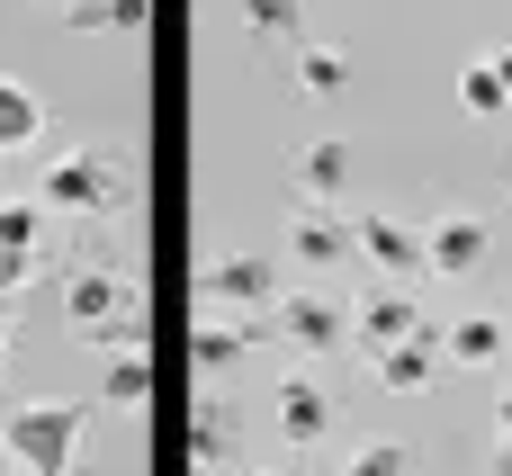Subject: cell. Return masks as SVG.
I'll list each match as a JSON object with an SVG mask.
<instances>
[{"label":"cell","instance_id":"1","mask_svg":"<svg viewBox=\"0 0 512 476\" xmlns=\"http://www.w3.org/2000/svg\"><path fill=\"white\" fill-rule=\"evenodd\" d=\"M45 216H63V225H117L126 207H135V171L108 153V144H81V153H54L45 162Z\"/></svg>","mask_w":512,"mask_h":476},{"label":"cell","instance_id":"2","mask_svg":"<svg viewBox=\"0 0 512 476\" xmlns=\"http://www.w3.org/2000/svg\"><path fill=\"white\" fill-rule=\"evenodd\" d=\"M27 476H81V405H18L0 423Z\"/></svg>","mask_w":512,"mask_h":476},{"label":"cell","instance_id":"3","mask_svg":"<svg viewBox=\"0 0 512 476\" xmlns=\"http://www.w3.org/2000/svg\"><path fill=\"white\" fill-rule=\"evenodd\" d=\"M270 333H279L297 360H324V351H342V342H351V306H342V297H324V288H279Z\"/></svg>","mask_w":512,"mask_h":476},{"label":"cell","instance_id":"4","mask_svg":"<svg viewBox=\"0 0 512 476\" xmlns=\"http://www.w3.org/2000/svg\"><path fill=\"white\" fill-rule=\"evenodd\" d=\"M279 288H288V279H279V261H270V252H225V261H207V270H198V297H207L216 315H270V306H279Z\"/></svg>","mask_w":512,"mask_h":476},{"label":"cell","instance_id":"5","mask_svg":"<svg viewBox=\"0 0 512 476\" xmlns=\"http://www.w3.org/2000/svg\"><path fill=\"white\" fill-rule=\"evenodd\" d=\"M351 252L378 270V279H423V225H405V216H351Z\"/></svg>","mask_w":512,"mask_h":476},{"label":"cell","instance_id":"6","mask_svg":"<svg viewBox=\"0 0 512 476\" xmlns=\"http://www.w3.org/2000/svg\"><path fill=\"white\" fill-rule=\"evenodd\" d=\"M486 252H495V225L486 216H432L423 225V270L432 279H477Z\"/></svg>","mask_w":512,"mask_h":476},{"label":"cell","instance_id":"7","mask_svg":"<svg viewBox=\"0 0 512 476\" xmlns=\"http://www.w3.org/2000/svg\"><path fill=\"white\" fill-rule=\"evenodd\" d=\"M117 315H135V288H126L117 270H63V324H72V333L99 342Z\"/></svg>","mask_w":512,"mask_h":476},{"label":"cell","instance_id":"8","mask_svg":"<svg viewBox=\"0 0 512 476\" xmlns=\"http://www.w3.org/2000/svg\"><path fill=\"white\" fill-rule=\"evenodd\" d=\"M261 333H270V315H198V333H189V360H198V378H225V369H243L252 351H261Z\"/></svg>","mask_w":512,"mask_h":476},{"label":"cell","instance_id":"9","mask_svg":"<svg viewBox=\"0 0 512 476\" xmlns=\"http://www.w3.org/2000/svg\"><path fill=\"white\" fill-rule=\"evenodd\" d=\"M441 360H450V351H441V333L423 324V333H405V342H387V351H369V378H378L387 396H423V387L441 378Z\"/></svg>","mask_w":512,"mask_h":476},{"label":"cell","instance_id":"10","mask_svg":"<svg viewBox=\"0 0 512 476\" xmlns=\"http://www.w3.org/2000/svg\"><path fill=\"white\" fill-rule=\"evenodd\" d=\"M288 261H297V270H342V261H351V216H333V207L306 198V207L288 216Z\"/></svg>","mask_w":512,"mask_h":476},{"label":"cell","instance_id":"11","mask_svg":"<svg viewBox=\"0 0 512 476\" xmlns=\"http://www.w3.org/2000/svg\"><path fill=\"white\" fill-rule=\"evenodd\" d=\"M405 333H423V306L405 297V279H387V288H369V297L351 306V342H360V351H387V342H405Z\"/></svg>","mask_w":512,"mask_h":476},{"label":"cell","instance_id":"12","mask_svg":"<svg viewBox=\"0 0 512 476\" xmlns=\"http://www.w3.org/2000/svg\"><path fill=\"white\" fill-rule=\"evenodd\" d=\"M324 432H333L324 378H315V369H288V378H279V441H288V450H315Z\"/></svg>","mask_w":512,"mask_h":476},{"label":"cell","instance_id":"13","mask_svg":"<svg viewBox=\"0 0 512 476\" xmlns=\"http://www.w3.org/2000/svg\"><path fill=\"white\" fill-rule=\"evenodd\" d=\"M189 459L198 468H243V414L225 405V396H198V414H189Z\"/></svg>","mask_w":512,"mask_h":476},{"label":"cell","instance_id":"14","mask_svg":"<svg viewBox=\"0 0 512 476\" xmlns=\"http://www.w3.org/2000/svg\"><path fill=\"white\" fill-rule=\"evenodd\" d=\"M342 189H351V144H342V135H315V144L297 153V198L333 207Z\"/></svg>","mask_w":512,"mask_h":476},{"label":"cell","instance_id":"15","mask_svg":"<svg viewBox=\"0 0 512 476\" xmlns=\"http://www.w3.org/2000/svg\"><path fill=\"white\" fill-rule=\"evenodd\" d=\"M153 0H63V36H144Z\"/></svg>","mask_w":512,"mask_h":476},{"label":"cell","instance_id":"16","mask_svg":"<svg viewBox=\"0 0 512 476\" xmlns=\"http://www.w3.org/2000/svg\"><path fill=\"white\" fill-rule=\"evenodd\" d=\"M99 405H108V414H144V405H153V360H144V351H108Z\"/></svg>","mask_w":512,"mask_h":476},{"label":"cell","instance_id":"17","mask_svg":"<svg viewBox=\"0 0 512 476\" xmlns=\"http://www.w3.org/2000/svg\"><path fill=\"white\" fill-rule=\"evenodd\" d=\"M441 351H450L459 369H495V360L512 351V324H495V315H468V324H450V333H441Z\"/></svg>","mask_w":512,"mask_h":476},{"label":"cell","instance_id":"18","mask_svg":"<svg viewBox=\"0 0 512 476\" xmlns=\"http://www.w3.org/2000/svg\"><path fill=\"white\" fill-rule=\"evenodd\" d=\"M234 18H243L252 45H297L306 36V0H234Z\"/></svg>","mask_w":512,"mask_h":476},{"label":"cell","instance_id":"19","mask_svg":"<svg viewBox=\"0 0 512 476\" xmlns=\"http://www.w3.org/2000/svg\"><path fill=\"white\" fill-rule=\"evenodd\" d=\"M297 90H306V99H342V90H351V54L297 36Z\"/></svg>","mask_w":512,"mask_h":476},{"label":"cell","instance_id":"20","mask_svg":"<svg viewBox=\"0 0 512 476\" xmlns=\"http://www.w3.org/2000/svg\"><path fill=\"white\" fill-rule=\"evenodd\" d=\"M36 135H45V108H36V90H27L18 72H0V153L36 144Z\"/></svg>","mask_w":512,"mask_h":476},{"label":"cell","instance_id":"21","mask_svg":"<svg viewBox=\"0 0 512 476\" xmlns=\"http://www.w3.org/2000/svg\"><path fill=\"white\" fill-rule=\"evenodd\" d=\"M54 270H63V243H18V252H0V297L36 288V279H54Z\"/></svg>","mask_w":512,"mask_h":476},{"label":"cell","instance_id":"22","mask_svg":"<svg viewBox=\"0 0 512 476\" xmlns=\"http://www.w3.org/2000/svg\"><path fill=\"white\" fill-rule=\"evenodd\" d=\"M459 108L468 117H504L512 99H504V72H495V54H477L468 72H459Z\"/></svg>","mask_w":512,"mask_h":476},{"label":"cell","instance_id":"23","mask_svg":"<svg viewBox=\"0 0 512 476\" xmlns=\"http://www.w3.org/2000/svg\"><path fill=\"white\" fill-rule=\"evenodd\" d=\"M18 243H54L45 198H9V207H0V252H18Z\"/></svg>","mask_w":512,"mask_h":476},{"label":"cell","instance_id":"24","mask_svg":"<svg viewBox=\"0 0 512 476\" xmlns=\"http://www.w3.org/2000/svg\"><path fill=\"white\" fill-rule=\"evenodd\" d=\"M342 476H414V450H405V441H360Z\"/></svg>","mask_w":512,"mask_h":476},{"label":"cell","instance_id":"25","mask_svg":"<svg viewBox=\"0 0 512 476\" xmlns=\"http://www.w3.org/2000/svg\"><path fill=\"white\" fill-rule=\"evenodd\" d=\"M495 432H504V441H512V387H504V396H495Z\"/></svg>","mask_w":512,"mask_h":476},{"label":"cell","instance_id":"26","mask_svg":"<svg viewBox=\"0 0 512 476\" xmlns=\"http://www.w3.org/2000/svg\"><path fill=\"white\" fill-rule=\"evenodd\" d=\"M0 378H9V297H0Z\"/></svg>","mask_w":512,"mask_h":476},{"label":"cell","instance_id":"27","mask_svg":"<svg viewBox=\"0 0 512 476\" xmlns=\"http://www.w3.org/2000/svg\"><path fill=\"white\" fill-rule=\"evenodd\" d=\"M486 476H512V441H504V450H495V459H486Z\"/></svg>","mask_w":512,"mask_h":476},{"label":"cell","instance_id":"28","mask_svg":"<svg viewBox=\"0 0 512 476\" xmlns=\"http://www.w3.org/2000/svg\"><path fill=\"white\" fill-rule=\"evenodd\" d=\"M0 476H27V468H18V450H9V441H0Z\"/></svg>","mask_w":512,"mask_h":476},{"label":"cell","instance_id":"29","mask_svg":"<svg viewBox=\"0 0 512 476\" xmlns=\"http://www.w3.org/2000/svg\"><path fill=\"white\" fill-rule=\"evenodd\" d=\"M495 72H504V99H512V45H504V54H495Z\"/></svg>","mask_w":512,"mask_h":476},{"label":"cell","instance_id":"30","mask_svg":"<svg viewBox=\"0 0 512 476\" xmlns=\"http://www.w3.org/2000/svg\"><path fill=\"white\" fill-rule=\"evenodd\" d=\"M225 476H297V468H225Z\"/></svg>","mask_w":512,"mask_h":476}]
</instances>
